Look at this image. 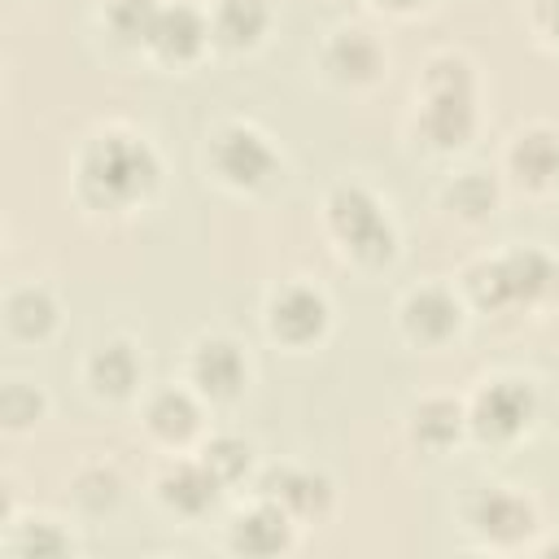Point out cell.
<instances>
[{
	"mask_svg": "<svg viewBox=\"0 0 559 559\" xmlns=\"http://www.w3.org/2000/svg\"><path fill=\"white\" fill-rule=\"evenodd\" d=\"M332 319H336V310H332L328 288H319L306 275L280 280L262 297V332H266V341L280 345V349H293V354H306V349L323 345L328 332H332Z\"/></svg>",
	"mask_w": 559,
	"mask_h": 559,
	"instance_id": "obj_8",
	"label": "cell"
},
{
	"mask_svg": "<svg viewBox=\"0 0 559 559\" xmlns=\"http://www.w3.org/2000/svg\"><path fill=\"white\" fill-rule=\"evenodd\" d=\"M44 415H48V393H44L35 380L9 376L4 389H0V428H4L9 437H22V432H31Z\"/></svg>",
	"mask_w": 559,
	"mask_h": 559,
	"instance_id": "obj_27",
	"label": "cell"
},
{
	"mask_svg": "<svg viewBox=\"0 0 559 559\" xmlns=\"http://www.w3.org/2000/svg\"><path fill=\"white\" fill-rule=\"evenodd\" d=\"M376 13H384V17H411V13H419V9H428L432 0H367Z\"/></svg>",
	"mask_w": 559,
	"mask_h": 559,
	"instance_id": "obj_29",
	"label": "cell"
},
{
	"mask_svg": "<svg viewBox=\"0 0 559 559\" xmlns=\"http://www.w3.org/2000/svg\"><path fill=\"white\" fill-rule=\"evenodd\" d=\"M162 0H100L96 13H100V31L131 48V52H144V39L153 31V17H157Z\"/></svg>",
	"mask_w": 559,
	"mask_h": 559,
	"instance_id": "obj_26",
	"label": "cell"
},
{
	"mask_svg": "<svg viewBox=\"0 0 559 559\" xmlns=\"http://www.w3.org/2000/svg\"><path fill=\"white\" fill-rule=\"evenodd\" d=\"M437 201H441V210H445L450 218H459V223H467V227L489 223V218L498 214V201H502V175H493V170H485V166H463V170H454V175L441 183Z\"/></svg>",
	"mask_w": 559,
	"mask_h": 559,
	"instance_id": "obj_23",
	"label": "cell"
},
{
	"mask_svg": "<svg viewBox=\"0 0 559 559\" xmlns=\"http://www.w3.org/2000/svg\"><path fill=\"white\" fill-rule=\"evenodd\" d=\"M249 493L271 498L275 507H284L301 528H314L323 520H332L336 511V480L314 467V463H297V459H280V463H262Z\"/></svg>",
	"mask_w": 559,
	"mask_h": 559,
	"instance_id": "obj_12",
	"label": "cell"
},
{
	"mask_svg": "<svg viewBox=\"0 0 559 559\" xmlns=\"http://www.w3.org/2000/svg\"><path fill=\"white\" fill-rule=\"evenodd\" d=\"M319 223L332 253L354 271H389L402 253V231L389 201L358 175L332 179L319 201Z\"/></svg>",
	"mask_w": 559,
	"mask_h": 559,
	"instance_id": "obj_4",
	"label": "cell"
},
{
	"mask_svg": "<svg viewBox=\"0 0 559 559\" xmlns=\"http://www.w3.org/2000/svg\"><path fill=\"white\" fill-rule=\"evenodd\" d=\"M393 323L406 345L445 349L450 341H459V332L467 323V301H463L459 284H450V280H419L397 297Z\"/></svg>",
	"mask_w": 559,
	"mask_h": 559,
	"instance_id": "obj_9",
	"label": "cell"
},
{
	"mask_svg": "<svg viewBox=\"0 0 559 559\" xmlns=\"http://www.w3.org/2000/svg\"><path fill=\"white\" fill-rule=\"evenodd\" d=\"M297 537L301 524L262 493H249V502H240L223 524V550L245 559H280L297 546Z\"/></svg>",
	"mask_w": 559,
	"mask_h": 559,
	"instance_id": "obj_16",
	"label": "cell"
},
{
	"mask_svg": "<svg viewBox=\"0 0 559 559\" xmlns=\"http://www.w3.org/2000/svg\"><path fill=\"white\" fill-rule=\"evenodd\" d=\"M201 166L223 192L258 197L284 175V153L262 122L227 114V118L210 122V131L201 140Z\"/></svg>",
	"mask_w": 559,
	"mask_h": 559,
	"instance_id": "obj_5",
	"label": "cell"
},
{
	"mask_svg": "<svg viewBox=\"0 0 559 559\" xmlns=\"http://www.w3.org/2000/svg\"><path fill=\"white\" fill-rule=\"evenodd\" d=\"M197 454L205 459V467L218 476V485L231 493V489H245L253 485L262 459H258V445L245 437V432H231V428H218V432H205Z\"/></svg>",
	"mask_w": 559,
	"mask_h": 559,
	"instance_id": "obj_24",
	"label": "cell"
},
{
	"mask_svg": "<svg viewBox=\"0 0 559 559\" xmlns=\"http://www.w3.org/2000/svg\"><path fill=\"white\" fill-rule=\"evenodd\" d=\"M528 555L555 559V555H559V533H537V537H533V546H528Z\"/></svg>",
	"mask_w": 559,
	"mask_h": 559,
	"instance_id": "obj_30",
	"label": "cell"
},
{
	"mask_svg": "<svg viewBox=\"0 0 559 559\" xmlns=\"http://www.w3.org/2000/svg\"><path fill=\"white\" fill-rule=\"evenodd\" d=\"M524 22L542 48L559 52V0H524Z\"/></svg>",
	"mask_w": 559,
	"mask_h": 559,
	"instance_id": "obj_28",
	"label": "cell"
},
{
	"mask_svg": "<svg viewBox=\"0 0 559 559\" xmlns=\"http://www.w3.org/2000/svg\"><path fill=\"white\" fill-rule=\"evenodd\" d=\"M0 323L13 345H48L61 328V297L44 280H17L4 288Z\"/></svg>",
	"mask_w": 559,
	"mask_h": 559,
	"instance_id": "obj_21",
	"label": "cell"
},
{
	"mask_svg": "<svg viewBox=\"0 0 559 559\" xmlns=\"http://www.w3.org/2000/svg\"><path fill=\"white\" fill-rule=\"evenodd\" d=\"M0 555L4 559H74L79 537L70 520L57 511H35V507H13L0 520Z\"/></svg>",
	"mask_w": 559,
	"mask_h": 559,
	"instance_id": "obj_19",
	"label": "cell"
},
{
	"mask_svg": "<svg viewBox=\"0 0 559 559\" xmlns=\"http://www.w3.org/2000/svg\"><path fill=\"white\" fill-rule=\"evenodd\" d=\"M214 406L179 376L166 384H153L140 393V428L144 437L162 450V454H179V450H197L205 437V415Z\"/></svg>",
	"mask_w": 559,
	"mask_h": 559,
	"instance_id": "obj_11",
	"label": "cell"
},
{
	"mask_svg": "<svg viewBox=\"0 0 559 559\" xmlns=\"http://www.w3.org/2000/svg\"><path fill=\"white\" fill-rule=\"evenodd\" d=\"M402 432H406L411 450L441 459L467 441V402L454 393H424L406 406Z\"/></svg>",
	"mask_w": 559,
	"mask_h": 559,
	"instance_id": "obj_20",
	"label": "cell"
},
{
	"mask_svg": "<svg viewBox=\"0 0 559 559\" xmlns=\"http://www.w3.org/2000/svg\"><path fill=\"white\" fill-rule=\"evenodd\" d=\"M467 441L485 450L520 445L542 419V389L524 371H489L467 389Z\"/></svg>",
	"mask_w": 559,
	"mask_h": 559,
	"instance_id": "obj_6",
	"label": "cell"
},
{
	"mask_svg": "<svg viewBox=\"0 0 559 559\" xmlns=\"http://www.w3.org/2000/svg\"><path fill=\"white\" fill-rule=\"evenodd\" d=\"M459 524L480 550L520 555L542 533V511L528 489L507 485V480H485L459 498Z\"/></svg>",
	"mask_w": 559,
	"mask_h": 559,
	"instance_id": "obj_7",
	"label": "cell"
},
{
	"mask_svg": "<svg viewBox=\"0 0 559 559\" xmlns=\"http://www.w3.org/2000/svg\"><path fill=\"white\" fill-rule=\"evenodd\" d=\"M148 493L170 520L197 524L223 502L227 489L218 485V476L205 467V459L197 450H179V454H166L157 463V472L148 480Z\"/></svg>",
	"mask_w": 559,
	"mask_h": 559,
	"instance_id": "obj_14",
	"label": "cell"
},
{
	"mask_svg": "<svg viewBox=\"0 0 559 559\" xmlns=\"http://www.w3.org/2000/svg\"><path fill=\"white\" fill-rule=\"evenodd\" d=\"M502 179L524 197H550L559 188V127L524 122L502 144Z\"/></svg>",
	"mask_w": 559,
	"mask_h": 559,
	"instance_id": "obj_17",
	"label": "cell"
},
{
	"mask_svg": "<svg viewBox=\"0 0 559 559\" xmlns=\"http://www.w3.org/2000/svg\"><path fill=\"white\" fill-rule=\"evenodd\" d=\"M66 489H70V502L83 515H109L127 498V476L118 472L114 459H87L70 472Z\"/></svg>",
	"mask_w": 559,
	"mask_h": 559,
	"instance_id": "obj_25",
	"label": "cell"
},
{
	"mask_svg": "<svg viewBox=\"0 0 559 559\" xmlns=\"http://www.w3.org/2000/svg\"><path fill=\"white\" fill-rule=\"evenodd\" d=\"M210 9L201 0H162L153 31L144 39V57L166 70H192L210 57Z\"/></svg>",
	"mask_w": 559,
	"mask_h": 559,
	"instance_id": "obj_15",
	"label": "cell"
},
{
	"mask_svg": "<svg viewBox=\"0 0 559 559\" xmlns=\"http://www.w3.org/2000/svg\"><path fill=\"white\" fill-rule=\"evenodd\" d=\"M218 52H253L275 26V0H205Z\"/></svg>",
	"mask_w": 559,
	"mask_h": 559,
	"instance_id": "obj_22",
	"label": "cell"
},
{
	"mask_svg": "<svg viewBox=\"0 0 559 559\" xmlns=\"http://www.w3.org/2000/svg\"><path fill=\"white\" fill-rule=\"evenodd\" d=\"M162 153L131 122H96L70 157V197L96 218H127L162 192Z\"/></svg>",
	"mask_w": 559,
	"mask_h": 559,
	"instance_id": "obj_1",
	"label": "cell"
},
{
	"mask_svg": "<svg viewBox=\"0 0 559 559\" xmlns=\"http://www.w3.org/2000/svg\"><path fill=\"white\" fill-rule=\"evenodd\" d=\"M459 293L476 314H546L559 306V253L546 245H502L463 262Z\"/></svg>",
	"mask_w": 559,
	"mask_h": 559,
	"instance_id": "obj_2",
	"label": "cell"
},
{
	"mask_svg": "<svg viewBox=\"0 0 559 559\" xmlns=\"http://www.w3.org/2000/svg\"><path fill=\"white\" fill-rule=\"evenodd\" d=\"M411 135L419 148L450 157L476 140L480 127V70L463 48H437L415 74Z\"/></svg>",
	"mask_w": 559,
	"mask_h": 559,
	"instance_id": "obj_3",
	"label": "cell"
},
{
	"mask_svg": "<svg viewBox=\"0 0 559 559\" xmlns=\"http://www.w3.org/2000/svg\"><path fill=\"white\" fill-rule=\"evenodd\" d=\"M314 66L319 74L332 83V87H345V92H367L376 87L384 74H389V48L384 39L362 26V22H341L332 26L319 48H314Z\"/></svg>",
	"mask_w": 559,
	"mask_h": 559,
	"instance_id": "obj_13",
	"label": "cell"
},
{
	"mask_svg": "<svg viewBox=\"0 0 559 559\" xmlns=\"http://www.w3.org/2000/svg\"><path fill=\"white\" fill-rule=\"evenodd\" d=\"M183 380L210 402V406H231L245 397L253 380L249 349L231 332H197L183 349Z\"/></svg>",
	"mask_w": 559,
	"mask_h": 559,
	"instance_id": "obj_10",
	"label": "cell"
},
{
	"mask_svg": "<svg viewBox=\"0 0 559 559\" xmlns=\"http://www.w3.org/2000/svg\"><path fill=\"white\" fill-rule=\"evenodd\" d=\"M83 384L96 402H131L144 393V354L127 332L100 336L83 354Z\"/></svg>",
	"mask_w": 559,
	"mask_h": 559,
	"instance_id": "obj_18",
	"label": "cell"
}]
</instances>
